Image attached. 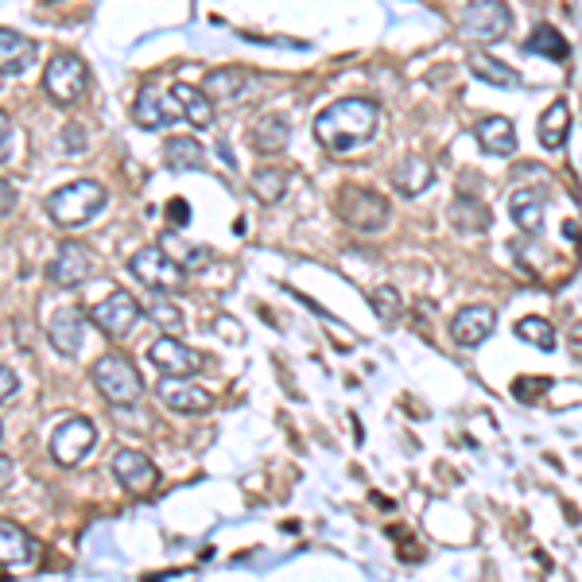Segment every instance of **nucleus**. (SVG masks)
<instances>
[{
	"label": "nucleus",
	"mask_w": 582,
	"mask_h": 582,
	"mask_svg": "<svg viewBox=\"0 0 582 582\" xmlns=\"http://www.w3.org/2000/svg\"><path fill=\"white\" fill-rule=\"evenodd\" d=\"M47 277H51V284H59V288L86 284V280L93 277V253L86 245H78V241H62L59 257L51 261Z\"/></svg>",
	"instance_id": "nucleus-12"
},
{
	"label": "nucleus",
	"mask_w": 582,
	"mask_h": 582,
	"mask_svg": "<svg viewBox=\"0 0 582 582\" xmlns=\"http://www.w3.org/2000/svg\"><path fill=\"white\" fill-rule=\"evenodd\" d=\"M113 474H117V482H121L129 493H137V498H144V493H152L155 485H160V470H155L140 451H117Z\"/></svg>",
	"instance_id": "nucleus-14"
},
{
	"label": "nucleus",
	"mask_w": 582,
	"mask_h": 582,
	"mask_svg": "<svg viewBox=\"0 0 582 582\" xmlns=\"http://www.w3.org/2000/svg\"><path fill=\"white\" fill-rule=\"evenodd\" d=\"M155 397L171 408V412H183V415H199L214 408V397H210L202 384H191V377H163L155 384Z\"/></svg>",
	"instance_id": "nucleus-11"
},
{
	"label": "nucleus",
	"mask_w": 582,
	"mask_h": 582,
	"mask_svg": "<svg viewBox=\"0 0 582 582\" xmlns=\"http://www.w3.org/2000/svg\"><path fill=\"white\" fill-rule=\"evenodd\" d=\"M148 319H152L160 330H168V334L183 330V314H179V307H171L168 299H155V303L148 307Z\"/></svg>",
	"instance_id": "nucleus-33"
},
{
	"label": "nucleus",
	"mask_w": 582,
	"mask_h": 582,
	"mask_svg": "<svg viewBox=\"0 0 582 582\" xmlns=\"http://www.w3.org/2000/svg\"><path fill=\"white\" fill-rule=\"evenodd\" d=\"M478 144L485 155H513L516 152V129L509 117H482L474 129Z\"/></svg>",
	"instance_id": "nucleus-20"
},
{
	"label": "nucleus",
	"mask_w": 582,
	"mask_h": 582,
	"mask_svg": "<svg viewBox=\"0 0 582 582\" xmlns=\"http://www.w3.org/2000/svg\"><path fill=\"white\" fill-rule=\"evenodd\" d=\"M16 392H20V381H16V373L8 365H0V404H8Z\"/></svg>",
	"instance_id": "nucleus-35"
},
{
	"label": "nucleus",
	"mask_w": 582,
	"mask_h": 582,
	"mask_svg": "<svg viewBox=\"0 0 582 582\" xmlns=\"http://www.w3.org/2000/svg\"><path fill=\"white\" fill-rule=\"evenodd\" d=\"M513 28V12L501 0H470L459 12V36L474 43H498Z\"/></svg>",
	"instance_id": "nucleus-4"
},
{
	"label": "nucleus",
	"mask_w": 582,
	"mask_h": 582,
	"mask_svg": "<svg viewBox=\"0 0 582 582\" xmlns=\"http://www.w3.org/2000/svg\"><path fill=\"white\" fill-rule=\"evenodd\" d=\"M493 327H498V311L485 303H474V307H462L451 319V338L462 350H474V345H482L485 338L493 334Z\"/></svg>",
	"instance_id": "nucleus-13"
},
{
	"label": "nucleus",
	"mask_w": 582,
	"mask_h": 582,
	"mask_svg": "<svg viewBox=\"0 0 582 582\" xmlns=\"http://www.w3.org/2000/svg\"><path fill=\"white\" fill-rule=\"evenodd\" d=\"M163 168L183 175V171H202L207 168V148L194 137H175L163 144Z\"/></svg>",
	"instance_id": "nucleus-22"
},
{
	"label": "nucleus",
	"mask_w": 582,
	"mask_h": 582,
	"mask_svg": "<svg viewBox=\"0 0 582 582\" xmlns=\"http://www.w3.org/2000/svg\"><path fill=\"white\" fill-rule=\"evenodd\" d=\"M148 361L160 369L163 377H194L207 369V353L194 350V345L179 342L175 334H163L148 345Z\"/></svg>",
	"instance_id": "nucleus-8"
},
{
	"label": "nucleus",
	"mask_w": 582,
	"mask_h": 582,
	"mask_svg": "<svg viewBox=\"0 0 582 582\" xmlns=\"http://www.w3.org/2000/svg\"><path fill=\"white\" fill-rule=\"evenodd\" d=\"M451 222L459 225V230H466V233L485 230V225H490V210H485L482 202H474V199H459L451 207Z\"/></svg>",
	"instance_id": "nucleus-31"
},
{
	"label": "nucleus",
	"mask_w": 582,
	"mask_h": 582,
	"mask_svg": "<svg viewBox=\"0 0 582 582\" xmlns=\"http://www.w3.org/2000/svg\"><path fill=\"white\" fill-rule=\"evenodd\" d=\"M548 389H552V381H548V377H521V381L513 384L516 400H536L540 392H548Z\"/></svg>",
	"instance_id": "nucleus-34"
},
{
	"label": "nucleus",
	"mask_w": 582,
	"mask_h": 582,
	"mask_svg": "<svg viewBox=\"0 0 582 582\" xmlns=\"http://www.w3.org/2000/svg\"><path fill=\"white\" fill-rule=\"evenodd\" d=\"M43 207L54 225L74 230V225L93 222V218L106 210V187L93 183V179H78V183H67V187H59V191L47 194Z\"/></svg>",
	"instance_id": "nucleus-2"
},
{
	"label": "nucleus",
	"mask_w": 582,
	"mask_h": 582,
	"mask_svg": "<svg viewBox=\"0 0 582 582\" xmlns=\"http://www.w3.org/2000/svg\"><path fill=\"white\" fill-rule=\"evenodd\" d=\"M93 443H98V428H93L86 415H74V420H67V423L54 428L51 459L59 462V466H78V462L93 451Z\"/></svg>",
	"instance_id": "nucleus-9"
},
{
	"label": "nucleus",
	"mask_w": 582,
	"mask_h": 582,
	"mask_svg": "<svg viewBox=\"0 0 582 582\" xmlns=\"http://www.w3.org/2000/svg\"><path fill=\"white\" fill-rule=\"evenodd\" d=\"M369 303H373L377 319H381L384 327H392V322L400 319V311H404V303H400V291L397 288H377Z\"/></svg>",
	"instance_id": "nucleus-32"
},
{
	"label": "nucleus",
	"mask_w": 582,
	"mask_h": 582,
	"mask_svg": "<svg viewBox=\"0 0 582 582\" xmlns=\"http://www.w3.org/2000/svg\"><path fill=\"white\" fill-rule=\"evenodd\" d=\"M241 90H245V70L238 67L214 70V74H207V82H202V93H207L210 101H233Z\"/></svg>",
	"instance_id": "nucleus-27"
},
{
	"label": "nucleus",
	"mask_w": 582,
	"mask_h": 582,
	"mask_svg": "<svg viewBox=\"0 0 582 582\" xmlns=\"http://www.w3.org/2000/svg\"><path fill=\"white\" fill-rule=\"evenodd\" d=\"M8 152H12V121L8 113H0V160H8Z\"/></svg>",
	"instance_id": "nucleus-36"
},
{
	"label": "nucleus",
	"mask_w": 582,
	"mask_h": 582,
	"mask_svg": "<svg viewBox=\"0 0 582 582\" xmlns=\"http://www.w3.org/2000/svg\"><path fill=\"white\" fill-rule=\"evenodd\" d=\"M12 474H16L12 459H4V454H0V490H4V485L12 482Z\"/></svg>",
	"instance_id": "nucleus-40"
},
{
	"label": "nucleus",
	"mask_w": 582,
	"mask_h": 582,
	"mask_svg": "<svg viewBox=\"0 0 582 582\" xmlns=\"http://www.w3.org/2000/svg\"><path fill=\"white\" fill-rule=\"evenodd\" d=\"M12 207H16V187L0 175V214H12Z\"/></svg>",
	"instance_id": "nucleus-37"
},
{
	"label": "nucleus",
	"mask_w": 582,
	"mask_h": 582,
	"mask_svg": "<svg viewBox=\"0 0 582 582\" xmlns=\"http://www.w3.org/2000/svg\"><path fill=\"white\" fill-rule=\"evenodd\" d=\"M129 272H132V277H137L148 291H163V295L179 291V288H183V280H187V269H183V264H179L175 257H171L168 249H160V245L140 249V253L129 261Z\"/></svg>",
	"instance_id": "nucleus-5"
},
{
	"label": "nucleus",
	"mask_w": 582,
	"mask_h": 582,
	"mask_svg": "<svg viewBox=\"0 0 582 582\" xmlns=\"http://www.w3.org/2000/svg\"><path fill=\"white\" fill-rule=\"evenodd\" d=\"M288 140H291V124H288V117H280V113H261L253 121V129H249V144H253V152H261V155L284 152Z\"/></svg>",
	"instance_id": "nucleus-18"
},
{
	"label": "nucleus",
	"mask_w": 582,
	"mask_h": 582,
	"mask_svg": "<svg viewBox=\"0 0 582 582\" xmlns=\"http://www.w3.org/2000/svg\"><path fill=\"white\" fill-rule=\"evenodd\" d=\"M175 117H183L179 113V106H175V98H163L155 86H140V93H137V106H132V121L140 124V129H148V132H155V129H168Z\"/></svg>",
	"instance_id": "nucleus-15"
},
{
	"label": "nucleus",
	"mask_w": 582,
	"mask_h": 582,
	"mask_svg": "<svg viewBox=\"0 0 582 582\" xmlns=\"http://www.w3.org/2000/svg\"><path fill=\"white\" fill-rule=\"evenodd\" d=\"M568 350L575 353V358H582V322H579V327L568 334Z\"/></svg>",
	"instance_id": "nucleus-39"
},
{
	"label": "nucleus",
	"mask_w": 582,
	"mask_h": 582,
	"mask_svg": "<svg viewBox=\"0 0 582 582\" xmlns=\"http://www.w3.org/2000/svg\"><path fill=\"white\" fill-rule=\"evenodd\" d=\"M36 560V544L28 540V532L12 521H0V568H16V563Z\"/></svg>",
	"instance_id": "nucleus-25"
},
{
	"label": "nucleus",
	"mask_w": 582,
	"mask_h": 582,
	"mask_svg": "<svg viewBox=\"0 0 582 582\" xmlns=\"http://www.w3.org/2000/svg\"><path fill=\"white\" fill-rule=\"evenodd\" d=\"M90 381H93V389L117 408H132L140 397H144V377H140V369L132 365L124 353H106L101 361H93Z\"/></svg>",
	"instance_id": "nucleus-3"
},
{
	"label": "nucleus",
	"mask_w": 582,
	"mask_h": 582,
	"mask_svg": "<svg viewBox=\"0 0 582 582\" xmlns=\"http://www.w3.org/2000/svg\"><path fill=\"white\" fill-rule=\"evenodd\" d=\"M140 314H144V311H140V303L129 295V291H113V295H106L98 307H93V311H90V322L101 330V334L124 338V334H129V330L140 322Z\"/></svg>",
	"instance_id": "nucleus-10"
},
{
	"label": "nucleus",
	"mask_w": 582,
	"mask_h": 582,
	"mask_svg": "<svg viewBox=\"0 0 582 582\" xmlns=\"http://www.w3.org/2000/svg\"><path fill=\"white\" fill-rule=\"evenodd\" d=\"M338 214H342V222L350 225V230L377 233V230H384V225H389L392 207L381 199V194L361 191V187H345L342 199H338Z\"/></svg>",
	"instance_id": "nucleus-7"
},
{
	"label": "nucleus",
	"mask_w": 582,
	"mask_h": 582,
	"mask_svg": "<svg viewBox=\"0 0 582 582\" xmlns=\"http://www.w3.org/2000/svg\"><path fill=\"white\" fill-rule=\"evenodd\" d=\"M171 98H175L179 113H183L187 121L194 124V129H207V124L214 121V106H210V98L199 90V86L175 82V86H171Z\"/></svg>",
	"instance_id": "nucleus-23"
},
{
	"label": "nucleus",
	"mask_w": 582,
	"mask_h": 582,
	"mask_svg": "<svg viewBox=\"0 0 582 582\" xmlns=\"http://www.w3.org/2000/svg\"><path fill=\"white\" fill-rule=\"evenodd\" d=\"M568 132H571V109L568 101H552V106L540 113V144L548 152H560L568 144Z\"/></svg>",
	"instance_id": "nucleus-24"
},
{
	"label": "nucleus",
	"mask_w": 582,
	"mask_h": 582,
	"mask_svg": "<svg viewBox=\"0 0 582 582\" xmlns=\"http://www.w3.org/2000/svg\"><path fill=\"white\" fill-rule=\"evenodd\" d=\"M86 86H90V70H86V62L78 59V54L62 51V54H54V59L47 62L43 90H47V98H51L54 106H74V101L86 93Z\"/></svg>",
	"instance_id": "nucleus-6"
},
{
	"label": "nucleus",
	"mask_w": 582,
	"mask_h": 582,
	"mask_svg": "<svg viewBox=\"0 0 582 582\" xmlns=\"http://www.w3.org/2000/svg\"><path fill=\"white\" fill-rule=\"evenodd\" d=\"M249 187H253V194L261 202L277 207V202L284 199V191H288V171H280V168H257L253 175H249Z\"/></svg>",
	"instance_id": "nucleus-28"
},
{
	"label": "nucleus",
	"mask_w": 582,
	"mask_h": 582,
	"mask_svg": "<svg viewBox=\"0 0 582 582\" xmlns=\"http://www.w3.org/2000/svg\"><path fill=\"white\" fill-rule=\"evenodd\" d=\"M509 214H513V222L521 225L524 233H532L536 238L540 230H544V207H548V191L544 187H521V191L509 199Z\"/></svg>",
	"instance_id": "nucleus-17"
},
{
	"label": "nucleus",
	"mask_w": 582,
	"mask_h": 582,
	"mask_svg": "<svg viewBox=\"0 0 582 582\" xmlns=\"http://www.w3.org/2000/svg\"><path fill=\"white\" fill-rule=\"evenodd\" d=\"M36 62V43L20 31L0 28V74H23Z\"/></svg>",
	"instance_id": "nucleus-21"
},
{
	"label": "nucleus",
	"mask_w": 582,
	"mask_h": 582,
	"mask_svg": "<svg viewBox=\"0 0 582 582\" xmlns=\"http://www.w3.org/2000/svg\"><path fill=\"white\" fill-rule=\"evenodd\" d=\"M47 338L51 345L62 353V358H74L82 350V338H86V314L67 307V311H54L51 322H47Z\"/></svg>",
	"instance_id": "nucleus-16"
},
{
	"label": "nucleus",
	"mask_w": 582,
	"mask_h": 582,
	"mask_svg": "<svg viewBox=\"0 0 582 582\" xmlns=\"http://www.w3.org/2000/svg\"><path fill=\"white\" fill-rule=\"evenodd\" d=\"M529 51L544 54V59L563 62V59H568V54H571V47H568V39H563L560 31L552 28V23H540V28L529 36Z\"/></svg>",
	"instance_id": "nucleus-29"
},
{
	"label": "nucleus",
	"mask_w": 582,
	"mask_h": 582,
	"mask_svg": "<svg viewBox=\"0 0 582 582\" xmlns=\"http://www.w3.org/2000/svg\"><path fill=\"white\" fill-rule=\"evenodd\" d=\"M516 338L529 345H536V350H555V330L548 319H540V314H529V319L516 322Z\"/></svg>",
	"instance_id": "nucleus-30"
},
{
	"label": "nucleus",
	"mask_w": 582,
	"mask_h": 582,
	"mask_svg": "<svg viewBox=\"0 0 582 582\" xmlns=\"http://www.w3.org/2000/svg\"><path fill=\"white\" fill-rule=\"evenodd\" d=\"M392 187H397V194H404V199H415V194H423L431 183H435V171H431V163L423 160V155H404V160L392 168Z\"/></svg>",
	"instance_id": "nucleus-19"
},
{
	"label": "nucleus",
	"mask_w": 582,
	"mask_h": 582,
	"mask_svg": "<svg viewBox=\"0 0 582 582\" xmlns=\"http://www.w3.org/2000/svg\"><path fill=\"white\" fill-rule=\"evenodd\" d=\"M171 222H179V225L191 222V210H187V202H183V199L171 202Z\"/></svg>",
	"instance_id": "nucleus-38"
},
{
	"label": "nucleus",
	"mask_w": 582,
	"mask_h": 582,
	"mask_svg": "<svg viewBox=\"0 0 582 582\" xmlns=\"http://www.w3.org/2000/svg\"><path fill=\"white\" fill-rule=\"evenodd\" d=\"M381 121V109L365 98H342L334 106H327L314 117V140H319L327 152L334 155H350L361 144H369Z\"/></svg>",
	"instance_id": "nucleus-1"
},
{
	"label": "nucleus",
	"mask_w": 582,
	"mask_h": 582,
	"mask_svg": "<svg viewBox=\"0 0 582 582\" xmlns=\"http://www.w3.org/2000/svg\"><path fill=\"white\" fill-rule=\"evenodd\" d=\"M470 74L482 78V82H490V86H498V90H516V86H521V74H516L509 62L493 59V54H485V51L470 54Z\"/></svg>",
	"instance_id": "nucleus-26"
}]
</instances>
